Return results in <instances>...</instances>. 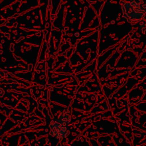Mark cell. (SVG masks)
<instances>
[{
  "label": "cell",
  "instance_id": "5",
  "mask_svg": "<svg viewBox=\"0 0 146 146\" xmlns=\"http://www.w3.org/2000/svg\"><path fill=\"white\" fill-rule=\"evenodd\" d=\"M5 92H6V90H5L3 87H1V86H0V98L3 97V96L5 95Z\"/></svg>",
  "mask_w": 146,
  "mask_h": 146
},
{
  "label": "cell",
  "instance_id": "2",
  "mask_svg": "<svg viewBox=\"0 0 146 146\" xmlns=\"http://www.w3.org/2000/svg\"><path fill=\"white\" fill-rule=\"evenodd\" d=\"M49 133L55 139L63 140L69 135V129L67 126L58 123L56 120H52L49 123Z\"/></svg>",
  "mask_w": 146,
  "mask_h": 146
},
{
  "label": "cell",
  "instance_id": "3",
  "mask_svg": "<svg viewBox=\"0 0 146 146\" xmlns=\"http://www.w3.org/2000/svg\"><path fill=\"white\" fill-rule=\"evenodd\" d=\"M71 119H72L71 112L69 111V110H65V111L61 112V113L59 114V116L57 117L56 121L58 122V123L62 124V125L67 126L71 122Z\"/></svg>",
  "mask_w": 146,
  "mask_h": 146
},
{
  "label": "cell",
  "instance_id": "6",
  "mask_svg": "<svg viewBox=\"0 0 146 146\" xmlns=\"http://www.w3.org/2000/svg\"><path fill=\"white\" fill-rule=\"evenodd\" d=\"M4 73L2 72V71H0V83H1V82L2 81H4V80H3V78H4Z\"/></svg>",
  "mask_w": 146,
  "mask_h": 146
},
{
  "label": "cell",
  "instance_id": "1",
  "mask_svg": "<svg viewBox=\"0 0 146 146\" xmlns=\"http://www.w3.org/2000/svg\"><path fill=\"white\" fill-rule=\"evenodd\" d=\"M122 12L130 24H137L146 15V1L144 0H124L121 2Z\"/></svg>",
  "mask_w": 146,
  "mask_h": 146
},
{
  "label": "cell",
  "instance_id": "4",
  "mask_svg": "<svg viewBox=\"0 0 146 146\" xmlns=\"http://www.w3.org/2000/svg\"><path fill=\"white\" fill-rule=\"evenodd\" d=\"M138 31L142 34H146V22L145 21H141L138 26Z\"/></svg>",
  "mask_w": 146,
  "mask_h": 146
}]
</instances>
